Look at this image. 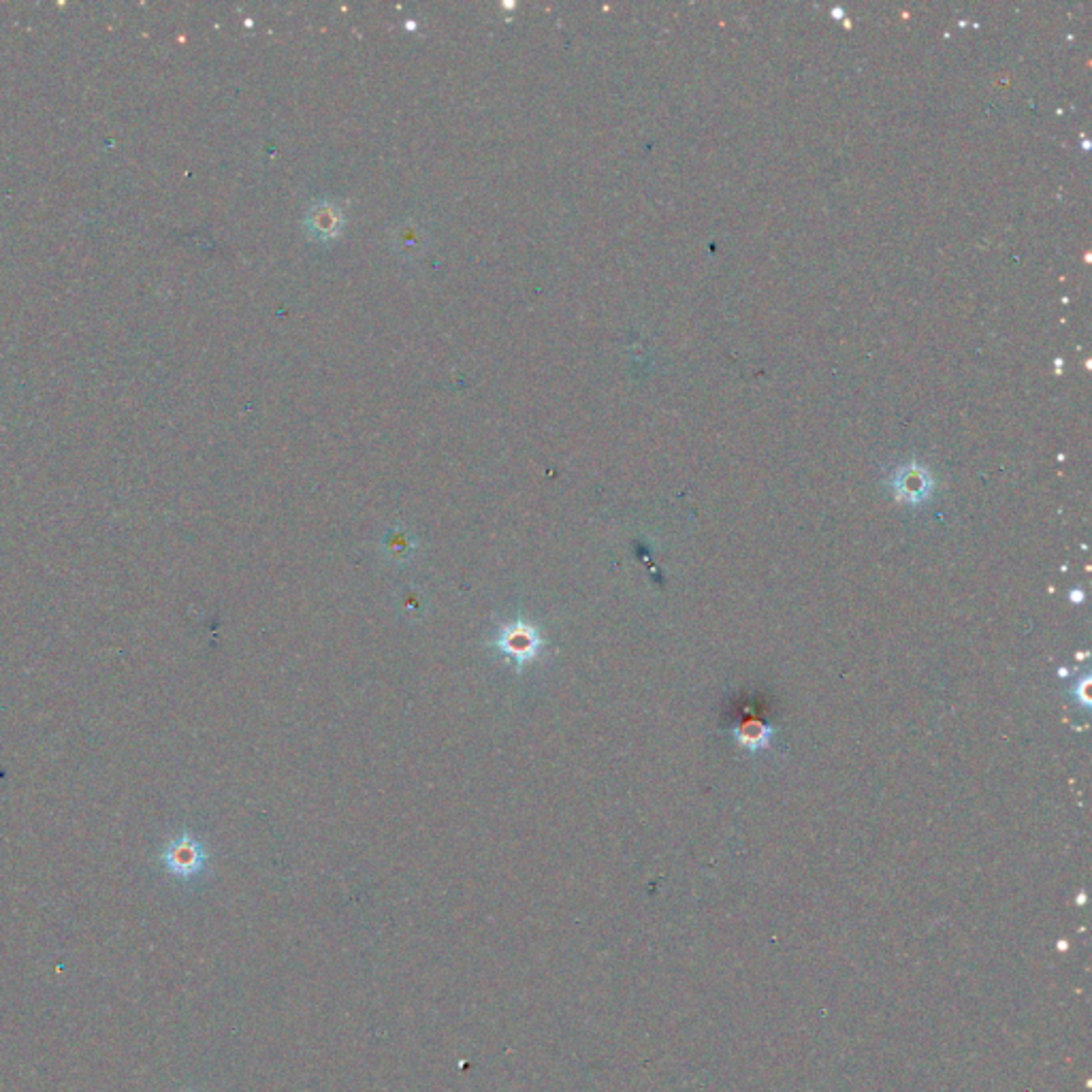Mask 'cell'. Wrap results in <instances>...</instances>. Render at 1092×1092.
<instances>
[{
    "instance_id": "cell-1",
    "label": "cell",
    "mask_w": 1092,
    "mask_h": 1092,
    "mask_svg": "<svg viewBox=\"0 0 1092 1092\" xmlns=\"http://www.w3.org/2000/svg\"><path fill=\"white\" fill-rule=\"evenodd\" d=\"M489 644L500 651L503 658L511 659L517 672H521L525 666L542 655L546 640L538 626L525 621V619H514V621L502 623L497 628L495 636L491 638Z\"/></svg>"
},
{
    "instance_id": "cell-2",
    "label": "cell",
    "mask_w": 1092,
    "mask_h": 1092,
    "mask_svg": "<svg viewBox=\"0 0 1092 1092\" xmlns=\"http://www.w3.org/2000/svg\"><path fill=\"white\" fill-rule=\"evenodd\" d=\"M165 862L173 875L188 879V877L201 873L205 866V849L191 834H183L169 845L165 854Z\"/></svg>"
},
{
    "instance_id": "cell-3",
    "label": "cell",
    "mask_w": 1092,
    "mask_h": 1092,
    "mask_svg": "<svg viewBox=\"0 0 1092 1092\" xmlns=\"http://www.w3.org/2000/svg\"><path fill=\"white\" fill-rule=\"evenodd\" d=\"M896 489H899L901 500L920 503L924 502V497H926V493L931 491V480L924 476V472H916V474L902 472V478L899 480V487H896Z\"/></svg>"
},
{
    "instance_id": "cell-4",
    "label": "cell",
    "mask_w": 1092,
    "mask_h": 1092,
    "mask_svg": "<svg viewBox=\"0 0 1092 1092\" xmlns=\"http://www.w3.org/2000/svg\"><path fill=\"white\" fill-rule=\"evenodd\" d=\"M309 227H312L314 235H335V229L341 224V218L338 214V209L335 207H318L312 212V218H309Z\"/></svg>"
}]
</instances>
